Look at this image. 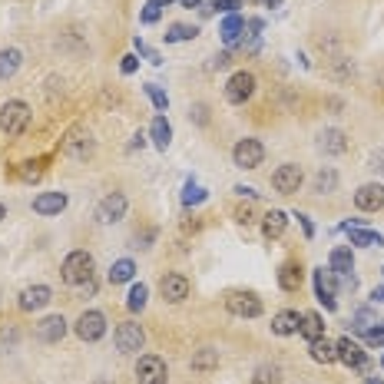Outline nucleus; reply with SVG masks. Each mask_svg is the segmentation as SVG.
Returning <instances> with one entry per match:
<instances>
[{
	"instance_id": "obj_1",
	"label": "nucleus",
	"mask_w": 384,
	"mask_h": 384,
	"mask_svg": "<svg viewBox=\"0 0 384 384\" xmlns=\"http://www.w3.org/2000/svg\"><path fill=\"white\" fill-rule=\"evenodd\" d=\"M60 275H64L66 285H90L93 279V256L90 252H70L60 265Z\"/></svg>"
},
{
	"instance_id": "obj_2",
	"label": "nucleus",
	"mask_w": 384,
	"mask_h": 384,
	"mask_svg": "<svg viewBox=\"0 0 384 384\" xmlns=\"http://www.w3.org/2000/svg\"><path fill=\"white\" fill-rule=\"evenodd\" d=\"M30 126V106L24 100H7L0 106V129L7 136H20Z\"/></svg>"
},
{
	"instance_id": "obj_3",
	"label": "nucleus",
	"mask_w": 384,
	"mask_h": 384,
	"mask_svg": "<svg viewBox=\"0 0 384 384\" xmlns=\"http://www.w3.org/2000/svg\"><path fill=\"white\" fill-rule=\"evenodd\" d=\"M93 146H96V142H93L90 129H87V126H73L64 136V146H60V149H64V156H70V159H80V163H83V159H90V156H93Z\"/></svg>"
},
{
	"instance_id": "obj_4",
	"label": "nucleus",
	"mask_w": 384,
	"mask_h": 384,
	"mask_svg": "<svg viewBox=\"0 0 384 384\" xmlns=\"http://www.w3.org/2000/svg\"><path fill=\"white\" fill-rule=\"evenodd\" d=\"M113 345H116V351H123V355H136V351H142V345H146V334H142V328L136 321H123V325H116Z\"/></svg>"
},
{
	"instance_id": "obj_5",
	"label": "nucleus",
	"mask_w": 384,
	"mask_h": 384,
	"mask_svg": "<svg viewBox=\"0 0 384 384\" xmlns=\"http://www.w3.org/2000/svg\"><path fill=\"white\" fill-rule=\"evenodd\" d=\"M73 332H77L80 341H100L103 334H106V315L96 311V308L83 311L77 318V325H73Z\"/></svg>"
},
{
	"instance_id": "obj_6",
	"label": "nucleus",
	"mask_w": 384,
	"mask_h": 384,
	"mask_svg": "<svg viewBox=\"0 0 384 384\" xmlns=\"http://www.w3.org/2000/svg\"><path fill=\"white\" fill-rule=\"evenodd\" d=\"M232 159H235L239 169H256V166H262V159H265V146L258 140H252V136H245V140L235 142Z\"/></svg>"
},
{
	"instance_id": "obj_7",
	"label": "nucleus",
	"mask_w": 384,
	"mask_h": 384,
	"mask_svg": "<svg viewBox=\"0 0 384 384\" xmlns=\"http://www.w3.org/2000/svg\"><path fill=\"white\" fill-rule=\"evenodd\" d=\"M169 371H166V361L159 355H142L136 361V381L140 384H166Z\"/></svg>"
},
{
	"instance_id": "obj_8",
	"label": "nucleus",
	"mask_w": 384,
	"mask_h": 384,
	"mask_svg": "<svg viewBox=\"0 0 384 384\" xmlns=\"http://www.w3.org/2000/svg\"><path fill=\"white\" fill-rule=\"evenodd\" d=\"M302 182H305V176H302V166H295V163H285V166H279L272 172V189L282 192V195L298 192L302 189Z\"/></svg>"
},
{
	"instance_id": "obj_9",
	"label": "nucleus",
	"mask_w": 384,
	"mask_h": 384,
	"mask_svg": "<svg viewBox=\"0 0 384 384\" xmlns=\"http://www.w3.org/2000/svg\"><path fill=\"white\" fill-rule=\"evenodd\" d=\"M256 93V77L249 73V70H239V73H232L229 83H226V100L235 103V106H242L249 96Z\"/></svg>"
},
{
	"instance_id": "obj_10",
	"label": "nucleus",
	"mask_w": 384,
	"mask_h": 384,
	"mask_svg": "<svg viewBox=\"0 0 384 384\" xmlns=\"http://www.w3.org/2000/svg\"><path fill=\"white\" fill-rule=\"evenodd\" d=\"M226 308H229L235 318H258L262 315V302L252 292H232L226 298Z\"/></svg>"
},
{
	"instance_id": "obj_11",
	"label": "nucleus",
	"mask_w": 384,
	"mask_h": 384,
	"mask_svg": "<svg viewBox=\"0 0 384 384\" xmlns=\"http://www.w3.org/2000/svg\"><path fill=\"white\" fill-rule=\"evenodd\" d=\"M334 279H338V275H334L332 269H328V272H325V269L315 272V295H318V302L328 308V311L338 308V302H334V288H338V282H334Z\"/></svg>"
},
{
	"instance_id": "obj_12",
	"label": "nucleus",
	"mask_w": 384,
	"mask_h": 384,
	"mask_svg": "<svg viewBox=\"0 0 384 384\" xmlns=\"http://www.w3.org/2000/svg\"><path fill=\"white\" fill-rule=\"evenodd\" d=\"M159 292H163V298H166V302L179 305L182 298L189 295V279H186V275H179V272H169V275H163V282H159Z\"/></svg>"
},
{
	"instance_id": "obj_13",
	"label": "nucleus",
	"mask_w": 384,
	"mask_h": 384,
	"mask_svg": "<svg viewBox=\"0 0 384 384\" xmlns=\"http://www.w3.org/2000/svg\"><path fill=\"white\" fill-rule=\"evenodd\" d=\"M123 216H126V195H123V192L103 195L100 209H96V219H100V222H119Z\"/></svg>"
},
{
	"instance_id": "obj_14",
	"label": "nucleus",
	"mask_w": 384,
	"mask_h": 384,
	"mask_svg": "<svg viewBox=\"0 0 384 384\" xmlns=\"http://www.w3.org/2000/svg\"><path fill=\"white\" fill-rule=\"evenodd\" d=\"M334 351H338V361H341V364H348V368H364V364H368L364 348H361L358 341H351V338L334 341Z\"/></svg>"
},
{
	"instance_id": "obj_15",
	"label": "nucleus",
	"mask_w": 384,
	"mask_h": 384,
	"mask_svg": "<svg viewBox=\"0 0 384 384\" xmlns=\"http://www.w3.org/2000/svg\"><path fill=\"white\" fill-rule=\"evenodd\" d=\"M355 205L364 209V212H378V209H384V186H378V182H364V186L355 192Z\"/></svg>"
},
{
	"instance_id": "obj_16",
	"label": "nucleus",
	"mask_w": 384,
	"mask_h": 384,
	"mask_svg": "<svg viewBox=\"0 0 384 384\" xmlns=\"http://www.w3.org/2000/svg\"><path fill=\"white\" fill-rule=\"evenodd\" d=\"M66 209V192H40L34 199V212L37 216H60Z\"/></svg>"
},
{
	"instance_id": "obj_17",
	"label": "nucleus",
	"mask_w": 384,
	"mask_h": 384,
	"mask_svg": "<svg viewBox=\"0 0 384 384\" xmlns=\"http://www.w3.org/2000/svg\"><path fill=\"white\" fill-rule=\"evenodd\" d=\"M50 302H53V292L47 285H30V288L20 292V308L24 311H40L43 305H50Z\"/></svg>"
},
{
	"instance_id": "obj_18",
	"label": "nucleus",
	"mask_w": 384,
	"mask_h": 384,
	"mask_svg": "<svg viewBox=\"0 0 384 384\" xmlns=\"http://www.w3.org/2000/svg\"><path fill=\"white\" fill-rule=\"evenodd\" d=\"M64 334H66L64 315H50V318H43V321L37 325V338H40V341H47V345H57Z\"/></svg>"
},
{
	"instance_id": "obj_19",
	"label": "nucleus",
	"mask_w": 384,
	"mask_h": 384,
	"mask_svg": "<svg viewBox=\"0 0 384 384\" xmlns=\"http://www.w3.org/2000/svg\"><path fill=\"white\" fill-rule=\"evenodd\" d=\"M219 34H222V40H226V47H235L245 34V17H239V13H226V20H222V27H219Z\"/></svg>"
},
{
	"instance_id": "obj_20",
	"label": "nucleus",
	"mask_w": 384,
	"mask_h": 384,
	"mask_svg": "<svg viewBox=\"0 0 384 384\" xmlns=\"http://www.w3.org/2000/svg\"><path fill=\"white\" fill-rule=\"evenodd\" d=\"M318 149L321 153H328V156H341L348 149L345 133H341V129H325L318 136Z\"/></svg>"
},
{
	"instance_id": "obj_21",
	"label": "nucleus",
	"mask_w": 384,
	"mask_h": 384,
	"mask_svg": "<svg viewBox=\"0 0 384 384\" xmlns=\"http://www.w3.org/2000/svg\"><path fill=\"white\" fill-rule=\"evenodd\" d=\"M308 355H311V361H318V364H332V361H338V351H334V345L321 334V338H315V341H308Z\"/></svg>"
},
{
	"instance_id": "obj_22",
	"label": "nucleus",
	"mask_w": 384,
	"mask_h": 384,
	"mask_svg": "<svg viewBox=\"0 0 384 384\" xmlns=\"http://www.w3.org/2000/svg\"><path fill=\"white\" fill-rule=\"evenodd\" d=\"M328 262H332V272L338 275V279H341V275H351V272H355V256H351V249H345V245L332 249Z\"/></svg>"
},
{
	"instance_id": "obj_23",
	"label": "nucleus",
	"mask_w": 384,
	"mask_h": 384,
	"mask_svg": "<svg viewBox=\"0 0 384 384\" xmlns=\"http://www.w3.org/2000/svg\"><path fill=\"white\" fill-rule=\"evenodd\" d=\"M20 64H24V53L20 50H13V47L0 50V80H10L20 70Z\"/></svg>"
},
{
	"instance_id": "obj_24",
	"label": "nucleus",
	"mask_w": 384,
	"mask_h": 384,
	"mask_svg": "<svg viewBox=\"0 0 384 384\" xmlns=\"http://www.w3.org/2000/svg\"><path fill=\"white\" fill-rule=\"evenodd\" d=\"M298 321H302V315L298 311H279L275 318H272V332L275 334H295L298 332Z\"/></svg>"
},
{
	"instance_id": "obj_25",
	"label": "nucleus",
	"mask_w": 384,
	"mask_h": 384,
	"mask_svg": "<svg viewBox=\"0 0 384 384\" xmlns=\"http://www.w3.org/2000/svg\"><path fill=\"white\" fill-rule=\"evenodd\" d=\"M298 332L305 334L308 341L321 338V334H325V325H321V315H318V311H305V315H302V321H298Z\"/></svg>"
},
{
	"instance_id": "obj_26",
	"label": "nucleus",
	"mask_w": 384,
	"mask_h": 384,
	"mask_svg": "<svg viewBox=\"0 0 384 384\" xmlns=\"http://www.w3.org/2000/svg\"><path fill=\"white\" fill-rule=\"evenodd\" d=\"M348 235H351V245H364V249H374V245H384V239L371 229H361V226H345Z\"/></svg>"
},
{
	"instance_id": "obj_27",
	"label": "nucleus",
	"mask_w": 384,
	"mask_h": 384,
	"mask_svg": "<svg viewBox=\"0 0 384 384\" xmlns=\"http://www.w3.org/2000/svg\"><path fill=\"white\" fill-rule=\"evenodd\" d=\"M149 136H153L156 149H166L169 140H172V126L166 123V116H156V119H153V126H149Z\"/></svg>"
},
{
	"instance_id": "obj_28",
	"label": "nucleus",
	"mask_w": 384,
	"mask_h": 384,
	"mask_svg": "<svg viewBox=\"0 0 384 384\" xmlns=\"http://www.w3.org/2000/svg\"><path fill=\"white\" fill-rule=\"evenodd\" d=\"M133 275H136L133 258H119V262H113V265H110V285H123V282H129Z\"/></svg>"
},
{
	"instance_id": "obj_29",
	"label": "nucleus",
	"mask_w": 384,
	"mask_h": 384,
	"mask_svg": "<svg viewBox=\"0 0 384 384\" xmlns=\"http://www.w3.org/2000/svg\"><path fill=\"white\" fill-rule=\"evenodd\" d=\"M285 226H288V219H285L282 209H272L269 216H265V222H262V232L269 235V239H279L285 232Z\"/></svg>"
},
{
	"instance_id": "obj_30",
	"label": "nucleus",
	"mask_w": 384,
	"mask_h": 384,
	"mask_svg": "<svg viewBox=\"0 0 384 384\" xmlns=\"http://www.w3.org/2000/svg\"><path fill=\"white\" fill-rule=\"evenodd\" d=\"M212 368H219L216 348H202L199 355H192V371H212Z\"/></svg>"
},
{
	"instance_id": "obj_31",
	"label": "nucleus",
	"mask_w": 384,
	"mask_h": 384,
	"mask_svg": "<svg viewBox=\"0 0 384 384\" xmlns=\"http://www.w3.org/2000/svg\"><path fill=\"white\" fill-rule=\"evenodd\" d=\"M279 285H282L285 292H298V288H302V272H298V265H282V269H279Z\"/></svg>"
},
{
	"instance_id": "obj_32",
	"label": "nucleus",
	"mask_w": 384,
	"mask_h": 384,
	"mask_svg": "<svg viewBox=\"0 0 384 384\" xmlns=\"http://www.w3.org/2000/svg\"><path fill=\"white\" fill-rule=\"evenodd\" d=\"M338 189V172L334 169H318V176H315V192L318 195H328V192H334Z\"/></svg>"
},
{
	"instance_id": "obj_33",
	"label": "nucleus",
	"mask_w": 384,
	"mask_h": 384,
	"mask_svg": "<svg viewBox=\"0 0 384 384\" xmlns=\"http://www.w3.org/2000/svg\"><path fill=\"white\" fill-rule=\"evenodd\" d=\"M199 37V27L192 24H172L166 30V43H182V40H195Z\"/></svg>"
},
{
	"instance_id": "obj_34",
	"label": "nucleus",
	"mask_w": 384,
	"mask_h": 384,
	"mask_svg": "<svg viewBox=\"0 0 384 384\" xmlns=\"http://www.w3.org/2000/svg\"><path fill=\"white\" fill-rule=\"evenodd\" d=\"M252 384H282V368L279 364H262L252 374Z\"/></svg>"
},
{
	"instance_id": "obj_35",
	"label": "nucleus",
	"mask_w": 384,
	"mask_h": 384,
	"mask_svg": "<svg viewBox=\"0 0 384 384\" xmlns=\"http://www.w3.org/2000/svg\"><path fill=\"white\" fill-rule=\"evenodd\" d=\"M146 298H149V288H146V285H133V288H129V295H126V308L129 311H142V308H146Z\"/></svg>"
},
{
	"instance_id": "obj_36",
	"label": "nucleus",
	"mask_w": 384,
	"mask_h": 384,
	"mask_svg": "<svg viewBox=\"0 0 384 384\" xmlns=\"http://www.w3.org/2000/svg\"><path fill=\"white\" fill-rule=\"evenodd\" d=\"M205 195H209V192H205L202 186L186 182V189H182V205H199V202H205Z\"/></svg>"
},
{
	"instance_id": "obj_37",
	"label": "nucleus",
	"mask_w": 384,
	"mask_h": 384,
	"mask_svg": "<svg viewBox=\"0 0 384 384\" xmlns=\"http://www.w3.org/2000/svg\"><path fill=\"white\" fill-rule=\"evenodd\" d=\"M374 325H378V315H374L371 308L355 311V332H368V328H374Z\"/></svg>"
},
{
	"instance_id": "obj_38",
	"label": "nucleus",
	"mask_w": 384,
	"mask_h": 384,
	"mask_svg": "<svg viewBox=\"0 0 384 384\" xmlns=\"http://www.w3.org/2000/svg\"><path fill=\"white\" fill-rule=\"evenodd\" d=\"M146 93H149V100L156 103V110H159V113H166V106H169L166 93L159 90V87H156V83H146Z\"/></svg>"
},
{
	"instance_id": "obj_39",
	"label": "nucleus",
	"mask_w": 384,
	"mask_h": 384,
	"mask_svg": "<svg viewBox=\"0 0 384 384\" xmlns=\"http://www.w3.org/2000/svg\"><path fill=\"white\" fill-rule=\"evenodd\" d=\"M40 176H43V163H24V169H20V179H27V182H37Z\"/></svg>"
},
{
	"instance_id": "obj_40",
	"label": "nucleus",
	"mask_w": 384,
	"mask_h": 384,
	"mask_svg": "<svg viewBox=\"0 0 384 384\" xmlns=\"http://www.w3.org/2000/svg\"><path fill=\"white\" fill-rule=\"evenodd\" d=\"M159 17H163V7H159L156 0H149V3L142 7V24H156Z\"/></svg>"
},
{
	"instance_id": "obj_41",
	"label": "nucleus",
	"mask_w": 384,
	"mask_h": 384,
	"mask_svg": "<svg viewBox=\"0 0 384 384\" xmlns=\"http://www.w3.org/2000/svg\"><path fill=\"white\" fill-rule=\"evenodd\" d=\"M361 334H364V341H368V345L381 348L384 345V321H378V328H368V332H361Z\"/></svg>"
},
{
	"instance_id": "obj_42",
	"label": "nucleus",
	"mask_w": 384,
	"mask_h": 384,
	"mask_svg": "<svg viewBox=\"0 0 384 384\" xmlns=\"http://www.w3.org/2000/svg\"><path fill=\"white\" fill-rule=\"evenodd\" d=\"M136 66H140V60H136V57H133V53H129V57H123V64H119V70H123V73H136Z\"/></svg>"
},
{
	"instance_id": "obj_43",
	"label": "nucleus",
	"mask_w": 384,
	"mask_h": 384,
	"mask_svg": "<svg viewBox=\"0 0 384 384\" xmlns=\"http://www.w3.org/2000/svg\"><path fill=\"white\" fill-rule=\"evenodd\" d=\"M235 192H239L242 199H256V195H258V192H256V189H249V186H235Z\"/></svg>"
},
{
	"instance_id": "obj_44",
	"label": "nucleus",
	"mask_w": 384,
	"mask_h": 384,
	"mask_svg": "<svg viewBox=\"0 0 384 384\" xmlns=\"http://www.w3.org/2000/svg\"><path fill=\"white\" fill-rule=\"evenodd\" d=\"M298 222H302V229H305V235H308V239H311V235H315V226L308 222V216H298Z\"/></svg>"
},
{
	"instance_id": "obj_45",
	"label": "nucleus",
	"mask_w": 384,
	"mask_h": 384,
	"mask_svg": "<svg viewBox=\"0 0 384 384\" xmlns=\"http://www.w3.org/2000/svg\"><path fill=\"white\" fill-rule=\"evenodd\" d=\"M235 219H239V222H245V226H249V222H252V212H249V209H239V212H235Z\"/></svg>"
},
{
	"instance_id": "obj_46",
	"label": "nucleus",
	"mask_w": 384,
	"mask_h": 384,
	"mask_svg": "<svg viewBox=\"0 0 384 384\" xmlns=\"http://www.w3.org/2000/svg\"><path fill=\"white\" fill-rule=\"evenodd\" d=\"M216 66H229V53H219V57H216Z\"/></svg>"
},
{
	"instance_id": "obj_47",
	"label": "nucleus",
	"mask_w": 384,
	"mask_h": 384,
	"mask_svg": "<svg viewBox=\"0 0 384 384\" xmlns=\"http://www.w3.org/2000/svg\"><path fill=\"white\" fill-rule=\"evenodd\" d=\"M374 166L384 169V149H381V153H374Z\"/></svg>"
},
{
	"instance_id": "obj_48",
	"label": "nucleus",
	"mask_w": 384,
	"mask_h": 384,
	"mask_svg": "<svg viewBox=\"0 0 384 384\" xmlns=\"http://www.w3.org/2000/svg\"><path fill=\"white\" fill-rule=\"evenodd\" d=\"M371 298H374V302H384V285H381V288H374Z\"/></svg>"
},
{
	"instance_id": "obj_49",
	"label": "nucleus",
	"mask_w": 384,
	"mask_h": 384,
	"mask_svg": "<svg viewBox=\"0 0 384 384\" xmlns=\"http://www.w3.org/2000/svg\"><path fill=\"white\" fill-rule=\"evenodd\" d=\"M182 7H202V0H182Z\"/></svg>"
},
{
	"instance_id": "obj_50",
	"label": "nucleus",
	"mask_w": 384,
	"mask_h": 384,
	"mask_svg": "<svg viewBox=\"0 0 384 384\" xmlns=\"http://www.w3.org/2000/svg\"><path fill=\"white\" fill-rule=\"evenodd\" d=\"M265 7H282V0H262Z\"/></svg>"
},
{
	"instance_id": "obj_51",
	"label": "nucleus",
	"mask_w": 384,
	"mask_h": 384,
	"mask_svg": "<svg viewBox=\"0 0 384 384\" xmlns=\"http://www.w3.org/2000/svg\"><path fill=\"white\" fill-rule=\"evenodd\" d=\"M3 219H7V209H3V202H0V222H3Z\"/></svg>"
},
{
	"instance_id": "obj_52",
	"label": "nucleus",
	"mask_w": 384,
	"mask_h": 384,
	"mask_svg": "<svg viewBox=\"0 0 384 384\" xmlns=\"http://www.w3.org/2000/svg\"><path fill=\"white\" fill-rule=\"evenodd\" d=\"M156 3H159V7H169V3H172V0H156Z\"/></svg>"
},
{
	"instance_id": "obj_53",
	"label": "nucleus",
	"mask_w": 384,
	"mask_h": 384,
	"mask_svg": "<svg viewBox=\"0 0 384 384\" xmlns=\"http://www.w3.org/2000/svg\"><path fill=\"white\" fill-rule=\"evenodd\" d=\"M368 384H384V381H381V378H368Z\"/></svg>"
},
{
	"instance_id": "obj_54",
	"label": "nucleus",
	"mask_w": 384,
	"mask_h": 384,
	"mask_svg": "<svg viewBox=\"0 0 384 384\" xmlns=\"http://www.w3.org/2000/svg\"><path fill=\"white\" fill-rule=\"evenodd\" d=\"M100 384H106V381H100Z\"/></svg>"
},
{
	"instance_id": "obj_55",
	"label": "nucleus",
	"mask_w": 384,
	"mask_h": 384,
	"mask_svg": "<svg viewBox=\"0 0 384 384\" xmlns=\"http://www.w3.org/2000/svg\"><path fill=\"white\" fill-rule=\"evenodd\" d=\"M381 364H384V358H381Z\"/></svg>"
}]
</instances>
